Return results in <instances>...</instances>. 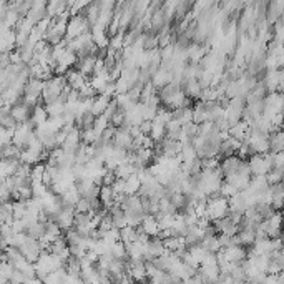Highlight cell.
Returning <instances> with one entry per match:
<instances>
[{"instance_id":"obj_8","label":"cell","mask_w":284,"mask_h":284,"mask_svg":"<svg viewBox=\"0 0 284 284\" xmlns=\"http://www.w3.org/2000/svg\"><path fill=\"white\" fill-rule=\"evenodd\" d=\"M10 115H12L17 123H25V122H30L32 108H30L28 105H25L23 102H18V103L13 105L12 110H10Z\"/></svg>"},{"instance_id":"obj_26","label":"cell","mask_w":284,"mask_h":284,"mask_svg":"<svg viewBox=\"0 0 284 284\" xmlns=\"http://www.w3.org/2000/svg\"><path fill=\"white\" fill-rule=\"evenodd\" d=\"M281 241H283V248H284V229H283V233H281Z\"/></svg>"},{"instance_id":"obj_13","label":"cell","mask_w":284,"mask_h":284,"mask_svg":"<svg viewBox=\"0 0 284 284\" xmlns=\"http://www.w3.org/2000/svg\"><path fill=\"white\" fill-rule=\"evenodd\" d=\"M142 188H143V183H142V179H140L138 173H133L132 176H128L125 179V194H127V196L138 194L142 191Z\"/></svg>"},{"instance_id":"obj_12","label":"cell","mask_w":284,"mask_h":284,"mask_svg":"<svg viewBox=\"0 0 284 284\" xmlns=\"http://www.w3.org/2000/svg\"><path fill=\"white\" fill-rule=\"evenodd\" d=\"M113 98L107 97V95L103 93H98L97 97L93 98V105H92V113L95 117H98V115H103L107 113V110L110 107V103H112Z\"/></svg>"},{"instance_id":"obj_16","label":"cell","mask_w":284,"mask_h":284,"mask_svg":"<svg viewBox=\"0 0 284 284\" xmlns=\"http://www.w3.org/2000/svg\"><path fill=\"white\" fill-rule=\"evenodd\" d=\"M203 85L201 82H199L198 78H194V80H188V82H184L183 83V90L186 92V95L189 98H193V100H199V97H201V92H203Z\"/></svg>"},{"instance_id":"obj_18","label":"cell","mask_w":284,"mask_h":284,"mask_svg":"<svg viewBox=\"0 0 284 284\" xmlns=\"http://www.w3.org/2000/svg\"><path fill=\"white\" fill-rule=\"evenodd\" d=\"M168 135V130H166V125L158 122V120H153V127H151V132H149V137H151L156 143H161Z\"/></svg>"},{"instance_id":"obj_23","label":"cell","mask_w":284,"mask_h":284,"mask_svg":"<svg viewBox=\"0 0 284 284\" xmlns=\"http://www.w3.org/2000/svg\"><path fill=\"white\" fill-rule=\"evenodd\" d=\"M239 193V189L234 186L233 183H229V181H224L221 184V188H219V194H223L224 198H233V196H236V194Z\"/></svg>"},{"instance_id":"obj_14","label":"cell","mask_w":284,"mask_h":284,"mask_svg":"<svg viewBox=\"0 0 284 284\" xmlns=\"http://www.w3.org/2000/svg\"><path fill=\"white\" fill-rule=\"evenodd\" d=\"M20 163H25V164H30V166H33V164H37L42 161V153L40 151H35V149L25 146L22 148V151H20Z\"/></svg>"},{"instance_id":"obj_9","label":"cell","mask_w":284,"mask_h":284,"mask_svg":"<svg viewBox=\"0 0 284 284\" xmlns=\"http://www.w3.org/2000/svg\"><path fill=\"white\" fill-rule=\"evenodd\" d=\"M65 77H67V82H68L70 87L75 88V90H78V92H80V88H82L83 85L90 80V78L87 77V75L80 72L78 68H70V70H68V73L65 75Z\"/></svg>"},{"instance_id":"obj_15","label":"cell","mask_w":284,"mask_h":284,"mask_svg":"<svg viewBox=\"0 0 284 284\" xmlns=\"http://www.w3.org/2000/svg\"><path fill=\"white\" fill-rule=\"evenodd\" d=\"M97 58L98 57H93V55H85V57H82L78 60V63H77L78 70L90 78L95 73V63H97Z\"/></svg>"},{"instance_id":"obj_10","label":"cell","mask_w":284,"mask_h":284,"mask_svg":"<svg viewBox=\"0 0 284 284\" xmlns=\"http://www.w3.org/2000/svg\"><path fill=\"white\" fill-rule=\"evenodd\" d=\"M279 83H281V68L266 70V75H264V85H266L268 92H278Z\"/></svg>"},{"instance_id":"obj_6","label":"cell","mask_w":284,"mask_h":284,"mask_svg":"<svg viewBox=\"0 0 284 284\" xmlns=\"http://www.w3.org/2000/svg\"><path fill=\"white\" fill-rule=\"evenodd\" d=\"M258 238V233H256V228H249V226H241L239 228L238 234L234 236V243H239L246 248H251L254 241Z\"/></svg>"},{"instance_id":"obj_17","label":"cell","mask_w":284,"mask_h":284,"mask_svg":"<svg viewBox=\"0 0 284 284\" xmlns=\"http://www.w3.org/2000/svg\"><path fill=\"white\" fill-rule=\"evenodd\" d=\"M48 118H50V115L47 112V107H45V103H38L37 107L32 108V117H30V122H32L35 127H38V125L45 123Z\"/></svg>"},{"instance_id":"obj_24","label":"cell","mask_w":284,"mask_h":284,"mask_svg":"<svg viewBox=\"0 0 284 284\" xmlns=\"http://www.w3.org/2000/svg\"><path fill=\"white\" fill-rule=\"evenodd\" d=\"M22 148H18L15 143H10L7 146H2V158H18Z\"/></svg>"},{"instance_id":"obj_1","label":"cell","mask_w":284,"mask_h":284,"mask_svg":"<svg viewBox=\"0 0 284 284\" xmlns=\"http://www.w3.org/2000/svg\"><path fill=\"white\" fill-rule=\"evenodd\" d=\"M229 214V199L223 194H213L208 198V218L211 221H218L221 218H226Z\"/></svg>"},{"instance_id":"obj_21","label":"cell","mask_w":284,"mask_h":284,"mask_svg":"<svg viewBox=\"0 0 284 284\" xmlns=\"http://www.w3.org/2000/svg\"><path fill=\"white\" fill-rule=\"evenodd\" d=\"M266 179L269 183V186H276V184L284 181V169L281 168H273L271 171L266 174Z\"/></svg>"},{"instance_id":"obj_4","label":"cell","mask_w":284,"mask_h":284,"mask_svg":"<svg viewBox=\"0 0 284 284\" xmlns=\"http://www.w3.org/2000/svg\"><path fill=\"white\" fill-rule=\"evenodd\" d=\"M142 231L146 233L149 238H156L159 231H161V226H159L158 216L151 213H144L143 214V221H142Z\"/></svg>"},{"instance_id":"obj_5","label":"cell","mask_w":284,"mask_h":284,"mask_svg":"<svg viewBox=\"0 0 284 284\" xmlns=\"http://www.w3.org/2000/svg\"><path fill=\"white\" fill-rule=\"evenodd\" d=\"M223 251L226 253V256L231 259L233 263H243L244 259L248 258V254H249V248L246 246H243V244H239V243H233V244H229V246L226 248H223Z\"/></svg>"},{"instance_id":"obj_7","label":"cell","mask_w":284,"mask_h":284,"mask_svg":"<svg viewBox=\"0 0 284 284\" xmlns=\"http://www.w3.org/2000/svg\"><path fill=\"white\" fill-rule=\"evenodd\" d=\"M253 130V123L248 122V120H239V122L233 123L231 127H229V135L238 140H241V142H244V140L248 138V135L251 133Z\"/></svg>"},{"instance_id":"obj_20","label":"cell","mask_w":284,"mask_h":284,"mask_svg":"<svg viewBox=\"0 0 284 284\" xmlns=\"http://www.w3.org/2000/svg\"><path fill=\"white\" fill-rule=\"evenodd\" d=\"M137 169L138 166H135L133 163H130V161H123L120 166L115 169V173H117V178H123V179H127L128 176H132L133 173H137Z\"/></svg>"},{"instance_id":"obj_3","label":"cell","mask_w":284,"mask_h":284,"mask_svg":"<svg viewBox=\"0 0 284 284\" xmlns=\"http://www.w3.org/2000/svg\"><path fill=\"white\" fill-rule=\"evenodd\" d=\"M248 164H249V169H251L253 176H256V174H268L274 168L273 151H269L266 154L254 153L253 156L248 159Z\"/></svg>"},{"instance_id":"obj_27","label":"cell","mask_w":284,"mask_h":284,"mask_svg":"<svg viewBox=\"0 0 284 284\" xmlns=\"http://www.w3.org/2000/svg\"><path fill=\"white\" fill-rule=\"evenodd\" d=\"M281 213L284 214V204H283V208H281Z\"/></svg>"},{"instance_id":"obj_25","label":"cell","mask_w":284,"mask_h":284,"mask_svg":"<svg viewBox=\"0 0 284 284\" xmlns=\"http://www.w3.org/2000/svg\"><path fill=\"white\" fill-rule=\"evenodd\" d=\"M278 65L279 68H284V47H281V50H279L278 53Z\"/></svg>"},{"instance_id":"obj_11","label":"cell","mask_w":284,"mask_h":284,"mask_svg":"<svg viewBox=\"0 0 284 284\" xmlns=\"http://www.w3.org/2000/svg\"><path fill=\"white\" fill-rule=\"evenodd\" d=\"M18 166H20L18 158H2V164H0V174H2V179L13 176V174L17 173Z\"/></svg>"},{"instance_id":"obj_22","label":"cell","mask_w":284,"mask_h":284,"mask_svg":"<svg viewBox=\"0 0 284 284\" xmlns=\"http://www.w3.org/2000/svg\"><path fill=\"white\" fill-rule=\"evenodd\" d=\"M110 117L107 113H103V115H98V117H95V122H93V128H95V132H98L100 135H103V132L110 127Z\"/></svg>"},{"instance_id":"obj_2","label":"cell","mask_w":284,"mask_h":284,"mask_svg":"<svg viewBox=\"0 0 284 284\" xmlns=\"http://www.w3.org/2000/svg\"><path fill=\"white\" fill-rule=\"evenodd\" d=\"M249 146H251L253 153H259V154H266L271 151V140H269L268 133H263L261 130L253 128L251 133L248 135V138L244 140Z\"/></svg>"},{"instance_id":"obj_19","label":"cell","mask_w":284,"mask_h":284,"mask_svg":"<svg viewBox=\"0 0 284 284\" xmlns=\"http://www.w3.org/2000/svg\"><path fill=\"white\" fill-rule=\"evenodd\" d=\"M110 254L115 259H128V244L123 241H117L110 248Z\"/></svg>"}]
</instances>
